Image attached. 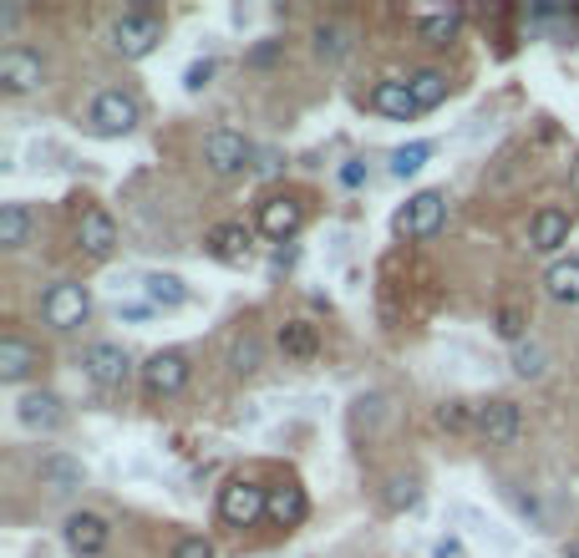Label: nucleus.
I'll return each instance as SVG.
<instances>
[{
	"instance_id": "nucleus-1",
	"label": "nucleus",
	"mask_w": 579,
	"mask_h": 558,
	"mask_svg": "<svg viewBox=\"0 0 579 558\" xmlns=\"http://www.w3.org/2000/svg\"><path fill=\"white\" fill-rule=\"evenodd\" d=\"M219 518L230 528H254L270 518V487H260L254 477H230L219 487Z\"/></svg>"
},
{
	"instance_id": "nucleus-2",
	"label": "nucleus",
	"mask_w": 579,
	"mask_h": 558,
	"mask_svg": "<svg viewBox=\"0 0 579 558\" xmlns=\"http://www.w3.org/2000/svg\"><path fill=\"white\" fill-rule=\"evenodd\" d=\"M87 122H92L96 138H128V132L143 122V108H138L133 92H122V87H108V92L92 97V108H87Z\"/></svg>"
},
{
	"instance_id": "nucleus-3",
	"label": "nucleus",
	"mask_w": 579,
	"mask_h": 558,
	"mask_svg": "<svg viewBox=\"0 0 579 558\" xmlns=\"http://www.w3.org/2000/svg\"><path fill=\"white\" fill-rule=\"evenodd\" d=\"M158 41H163V21H158L153 11H128L112 21V51L128 61H143L158 51Z\"/></svg>"
},
{
	"instance_id": "nucleus-4",
	"label": "nucleus",
	"mask_w": 579,
	"mask_h": 558,
	"mask_svg": "<svg viewBox=\"0 0 579 558\" xmlns=\"http://www.w3.org/2000/svg\"><path fill=\"white\" fill-rule=\"evenodd\" d=\"M87 315H92V295H87V285L61 280V285H51L47 295H41V321H47L51 331H77V325H87Z\"/></svg>"
},
{
	"instance_id": "nucleus-5",
	"label": "nucleus",
	"mask_w": 579,
	"mask_h": 558,
	"mask_svg": "<svg viewBox=\"0 0 579 558\" xmlns=\"http://www.w3.org/2000/svg\"><path fill=\"white\" fill-rule=\"evenodd\" d=\"M447 224V199L437 189L417 193V199H407L397 209V219H392V229H397L402 239H433L437 229Z\"/></svg>"
},
{
	"instance_id": "nucleus-6",
	"label": "nucleus",
	"mask_w": 579,
	"mask_h": 558,
	"mask_svg": "<svg viewBox=\"0 0 579 558\" xmlns=\"http://www.w3.org/2000/svg\"><path fill=\"white\" fill-rule=\"evenodd\" d=\"M250 158H254L250 138L234 132V128H214L204 138V163H209V173H219V179H240L244 168H250Z\"/></svg>"
},
{
	"instance_id": "nucleus-7",
	"label": "nucleus",
	"mask_w": 579,
	"mask_h": 558,
	"mask_svg": "<svg viewBox=\"0 0 579 558\" xmlns=\"http://www.w3.org/2000/svg\"><path fill=\"white\" fill-rule=\"evenodd\" d=\"M82 371L92 386H102V392H122L128 386V376H133V361H128V351L112 341H96L87 345V356H82Z\"/></svg>"
},
{
	"instance_id": "nucleus-8",
	"label": "nucleus",
	"mask_w": 579,
	"mask_h": 558,
	"mask_svg": "<svg viewBox=\"0 0 579 558\" xmlns=\"http://www.w3.org/2000/svg\"><path fill=\"white\" fill-rule=\"evenodd\" d=\"M254 224H260V234H265V239L285 244V239H295L305 229V203L295 199V193H270V199L260 203Z\"/></svg>"
},
{
	"instance_id": "nucleus-9",
	"label": "nucleus",
	"mask_w": 579,
	"mask_h": 558,
	"mask_svg": "<svg viewBox=\"0 0 579 558\" xmlns=\"http://www.w3.org/2000/svg\"><path fill=\"white\" fill-rule=\"evenodd\" d=\"M41 82H47V61H41L37 51H26V47H6V51H0V87H6L11 97L37 92Z\"/></svg>"
},
{
	"instance_id": "nucleus-10",
	"label": "nucleus",
	"mask_w": 579,
	"mask_h": 558,
	"mask_svg": "<svg viewBox=\"0 0 579 558\" xmlns=\"http://www.w3.org/2000/svg\"><path fill=\"white\" fill-rule=\"evenodd\" d=\"M519 432H524V416L508 396L478 402V437L488 442V447H508V442H519Z\"/></svg>"
},
{
	"instance_id": "nucleus-11",
	"label": "nucleus",
	"mask_w": 579,
	"mask_h": 558,
	"mask_svg": "<svg viewBox=\"0 0 579 558\" xmlns=\"http://www.w3.org/2000/svg\"><path fill=\"white\" fill-rule=\"evenodd\" d=\"M112 528L102 513H67V523H61V544L72 548L77 558H96L102 548H108Z\"/></svg>"
},
{
	"instance_id": "nucleus-12",
	"label": "nucleus",
	"mask_w": 579,
	"mask_h": 558,
	"mask_svg": "<svg viewBox=\"0 0 579 558\" xmlns=\"http://www.w3.org/2000/svg\"><path fill=\"white\" fill-rule=\"evenodd\" d=\"M189 356L183 351H158V356H148L143 366V386L148 396H179L183 386H189Z\"/></svg>"
},
{
	"instance_id": "nucleus-13",
	"label": "nucleus",
	"mask_w": 579,
	"mask_h": 558,
	"mask_svg": "<svg viewBox=\"0 0 579 558\" xmlns=\"http://www.w3.org/2000/svg\"><path fill=\"white\" fill-rule=\"evenodd\" d=\"M77 244L92 260H108L118 250V224H112L108 209H82V224H77Z\"/></svg>"
},
{
	"instance_id": "nucleus-14",
	"label": "nucleus",
	"mask_w": 579,
	"mask_h": 558,
	"mask_svg": "<svg viewBox=\"0 0 579 558\" xmlns=\"http://www.w3.org/2000/svg\"><path fill=\"white\" fill-rule=\"evenodd\" d=\"M41 366V351L31 341H21V335H0V381L6 386H21V381H31V371Z\"/></svg>"
},
{
	"instance_id": "nucleus-15",
	"label": "nucleus",
	"mask_w": 579,
	"mask_h": 558,
	"mask_svg": "<svg viewBox=\"0 0 579 558\" xmlns=\"http://www.w3.org/2000/svg\"><path fill=\"white\" fill-rule=\"evenodd\" d=\"M16 422L26 432H57L61 427V396L57 392H26L16 402Z\"/></svg>"
},
{
	"instance_id": "nucleus-16",
	"label": "nucleus",
	"mask_w": 579,
	"mask_h": 558,
	"mask_svg": "<svg viewBox=\"0 0 579 558\" xmlns=\"http://www.w3.org/2000/svg\"><path fill=\"white\" fill-rule=\"evenodd\" d=\"M569 244V214L565 209H539L529 219V250L539 254H559Z\"/></svg>"
},
{
	"instance_id": "nucleus-17",
	"label": "nucleus",
	"mask_w": 579,
	"mask_h": 558,
	"mask_svg": "<svg viewBox=\"0 0 579 558\" xmlns=\"http://www.w3.org/2000/svg\"><path fill=\"white\" fill-rule=\"evenodd\" d=\"M372 112H382V118H392V122H407L423 108H417V97H412L407 82H376L372 87Z\"/></svg>"
},
{
	"instance_id": "nucleus-18",
	"label": "nucleus",
	"mask_w": 579,
	"mask_h": 558,
	"mask_svg": "<svg viewBox=\"0 0 579 558\" xmlns=\"http://www.w3.org/2000/svg\"><path fill=\"white\" fill-rule=\"evenodd\" d=\"M305 513H311V498H305V487H295V483L270 487V523H280V528H301Z\"/></svg>"
},
{
	"instance_id": "nucleus-19",
	"label": "nucleus",
	"mask_w": 579,
	"mask_h": 558,
	"mask_svg": "<svg viewBox=\"0 0 579 558\" xmlns=\"http://www.w3.org/2000/svg\"><path fill=\"white\" fill-rule=\"evenodd\" d=\"M204 244H209V254H214L219 264H244L250 260V234H244V224H214Z\"/></svg>"
},
{
	"instance_id": "nucleus-20",
	"label": "nucleus",
	"mask_w": 579,
	"mask_h": 558,
	"mask_svg": "<svg viewBox=\"0 0 579 558\" xmlns=\"http://www.w3.org/2000/svg\"><path fill=\"white\" fill-rule=\"evenodd\" d=\"M37 483H41V487H51V493H77V487L87 483V473H82V463H72V457L51 452V457H41Z\"/></svg>"
},
{
	"instance_id": "nucleus-21",
	"label": "nucleus",
	"mask_w": 579,
	"mask_h": 558,
	"mask_svg": "<svg viewBox=\"0 0 579 558\" xmlns=\"http://www.w3.org/2000/svg\"><path fill=\"white\" fill-rule=\"evenodd\" d=\"M544 295L555 305H579V260H555L544 270Z\"/></svg>"
},
{
	"instance_id": "nucleus-22",
	"label": "nucleus",
	"mask_w": 579,
	"mask_h": 558,
	"mask_svg": "<svg viewBox=\"0 0 579 558\" xmlns=\"http://www.w3.org/2000/svg\"><path fill=\"white\" fill-rule=\"evenodd\" d=\"M407 87H412V97H417V108H423V112L443 108L447 92H453L447 72H437V67H423V72H412V77H407Z\"/></svg>"
},
{
	"instance_id": "nucleus-23",
	"label": "nucleus",
	"mask_w": 579,
	"mask_h": 558,
	"mask_svg": "<svg viewBox=\"0 0 579 558\" xmlns=\"http://www.w3.org/2000/svg\"><path fill=\"white\" fill-rule=\"evenodd\" d=\"M143 290H148V305L153 310H179V305H189V285H183L179 274H148L143 280Z\"/></svg>"
},
{
	"instance_id": "nucleus-24",
	"label": "nucleus",
	"mask_w": 579,
	"mask_h": 558,
	"mask_svg": "<svg viewBox=\"0 0 579 558\" xmlns=\"http://www.w3.org/2000/svg\"><path fill=\"white\" fill-rule=\"evenodd\" d=\"M315 325L311 321H285L280 325V351H285L290 361H311L315 356Z\"/></svg>"
},
{
	"instance_id": "nucleus-25",
	"label": "nucleus",
	"mask_w": 579,
	"mask_h": 558,
	"mask_svg": "<svg viewBox=\"0 0 579 558\" xmlns=\"http://www.w3.org/2000/svg\"><path fill=\"white\" fill-rule=\"evenodd\" d=\"M26 239H31V209L26 203H0V244L21 250Z\"/></svg>"
},
{
	"instance_id": "nucleus-26",
	"label": "nucleus",
	"mask_w": 579,
	"mask_h": 558,
	"mask_svg": "<svg viewBox=\"0 0 579 558\" xmlns=\"http://www.w3.org/2000/svg\"><path fill=\"white\" fill-rule=\"evenodd\" d=\"M315 57L326 67H341L351 57V31L346 26H315Z\"/></svg>"
},
{
	"instance_id": "nucleus-27",
	"label": "nucleus",
	"mask_w": 579,
	"mask_h": 558,
	"mask_svg": "<svg viewBox=\"0 0 579 558\" xmlns=\"http://www.w3.org/2000/svg\"><path fill=\"white\" fill-rule=\"evenodd\" d=\"M458 26H463L458 11H437V16H423V21H417V37H423L427 47H447V41L458 37Z\"/></svg>"
},
{
	"instance_id": "nucleus-28",
	"label": "nucleus",
	"mask_w": 579,
	"mask_h": 558,
	"mask_svg": "<svg viewBox=\"0 0 579 558\" xmlns=\"http://www.w3.org/2000/svg\"><path fill=\"white\" fill-rule=\"evenodd\" d=\"M427 158H433V143H407L386 158V168H392V179H412V173H423L427 168Z\"/></svg>"
},
{
	"instance_id": "nucleus-29",
	"label": "nucleus",
	"mask_w": 579,
	"mask_h": 558,
	"mask_svg": "<svg viewBox=\"0 0 579 558\" xmlns=\"http://www.w3.org/2000/svg\"><path fill=\"white\" fill-rule=\"evenodd\" d=\"M437 427H443V432H478V406L443 402V406H437Z\"/></svg>"
},
{
	"instance_id": "nucleus-30",
	"label": "nucleus",
	"mask_w": 579,
	"mask_h": 558,
	"mask_svg": "<svg viewBox=\"0 0 579 558\" xmlns=\"http://www.w3.org/2000/svg\"><path fill=\"white\" fill-rule=\"evenodd\" d=\"M417 498H423V483H417V477H392L382 503L392 513H407V508H417Z\"/></svg>"
},
{
	"instance_id": "nucleus-31",
	"label": "nucleus",
	"mask_w": 579,
	"mask_h": 558,
	"mask_svg": "<svg viewBox=\"0 0 579 558\" xmlns=\"http://www.w3.org/2000/svg\"><path fill=\"white\" fill-rule=\"evenodd\" d=\"M230 366H234V371H240V376H250V371H254V366H260V341H254V335H250V331H244V335H240V341H234V345H230Z\"/></svg>"
},
{
	"instance_id": "nucleus-32",
	"label": "nucleus",
	"mask_w": 579,
	"mask_h": 558,
	"mask_svg": "<svg viewBox=\"0 0 579 558\" xmlns=\"http://www.w3.org/2000/svg\"><path fill=\"white\" fill-rule=\"evenodd\" d=\"M494 331L504 335V341H514V345H519V341H524V310L504 305V310H498V315H494Z\"/></svg>"
},
{
	"instance_id": "nucleus-33",
	"label": "nucleus",
	"mask_w": 579,
	"mask_h": 558,
	"mask_svg": "<svg viewBox=\"0 0 579 558\" xmlns=\"http://www.w3.org/2000/svg\"><path fill=\"white\" fill-rule=\"evenodd\" d=\"M514 371H519V376H544V351L539 345H519V351H514Z\"/></svg>"
},
{
	"instance_id": "nucleus-34",
	"label": "nucleus",
	"mask_w": 579,
	"mask_h": 558,
	"mask_svg": "<svg viewBox=\"0 0 579 558\" xmlns=\"http://www.w3.org/2000/svg\"><path fill=\"white\" fill-rule=\"evenodd\" d=\"M209 82H214V57H204V61H193L189 72H183V87H189V92H204Z\"/></svg>"
},
{
	"instance_id": "nucleus-35",
	"label": "nucleus",
	"mask_w": 579,
	"mask_h": 558,
	"mask_svg": "<svg viewBox=\"0 0 579 558\" xmlns=\"http://www.w3.org/2000/svg\"><path fill=\"white\" fill-rule=\"evenodd\" d=\"M169 558H214V548H209L204 538H179Z\"/></svg>"
},
{
	"instance_id": "nucleus-36",
	"label": "nucleus",
	"mask_w": 579,
	"mask_h": 558,
	"mask_svg": "<svg viewBox=\"0 0 579 558\" xmlns=\"http://www.w3.org/2000/svg\"><path fill=\"white\" fill-rule=\"evenodd\" d=\"M280 51H285V41H265V47H254V51H250V67H270Z\"/></svg>"
},
{
	"instance_id": "nucleus-37",
	"label": "nucleus",
	"mask_w": 579,
	"mask_h": 558,
	"mask_svg": "<svg viewBox=\"0 0 579 558\" xmlns=\"http://www.w3.org/2000/svg\"><path fill=\"white\" fill-rule=\"evenodd\" d=\"M341 183H346V189H362V183H366V163H346V168H341Z\"/></svg>"
},
{
	"instance_id": "nucleus-38",
	"label": "nucleus",
	"mask_w": 579,
	"mask_h": 558,
	"mask_svg": "<svg viewBox=\"0 0 579 558\" xmlns=\"http://www.w3.org/2000/svg\"><path fill=\"white\" fill-rule=\"evenodd\" d=\"M433 558H463V548H458V538H443V544L433 548Z\"/></svg>"
},
{
	"instance_id": "nucleus-39",
	"label": "nucleus",
	"mask_w": 579,
	"mask_h": 558,
	"mask_svg": "<svg viewBox=\"0 0 579 558\" xmlns=\"http://www.w3.org/2000/svg\"><path fill=\"white\" fill-rule=\"evenodd\" d=\"M565 558H579V544H565Z\"/></svg>"
}]
</instances>
